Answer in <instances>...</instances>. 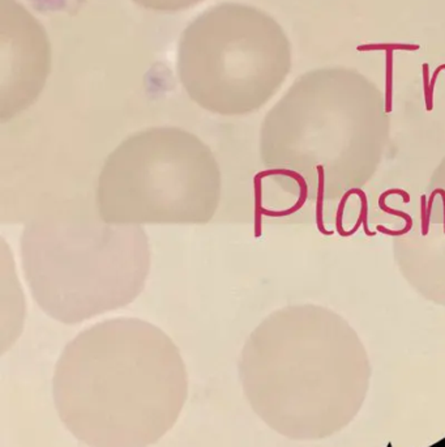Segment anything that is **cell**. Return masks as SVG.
Listing matches in <instances>:
<instances>
[{
	"label": "cell",
	"instance_id": "1",
	"mask_svg": "<svg viewBox=\"0 0 445 447\" xmlns=\"http://www.w3.org/2000/svg\"><path fill=\"white\" fill-rule=\"evenodd\" d=\"M59 417L90 447H148L178 421L186 365L161 328L137 318L99 322L71 340L52 379Z\"/></svg>",
	"mask_w": 445,
	"mask_h": 447
},
{
	"label": "cell",
	"instance_id": "2",
	"mask_svg": "<svg viewBox=\"0 0 445 447\" xmlns=\"http://www.w3.org/2000/svg\"><path fill=\"white\" fill-rule=\"evenodd\" d=\"M20 252L38 308L64 324L130 305L150 270L143 226L106 223L80 207L38 215L25 225Z\"/></svg>",
	"mask_w": 445,
	"mask_h": 447
},
{
	"label": "cell",
	"instance_id": "3",
	"mask_svg": "<svg viewBox=\"0 0 445 447\" xmlns=\"http://www.w3.org/2000/svg\"><path fill=\"white\" fill-rule=\"evenodd\" d=\"M248 403L278 435L319 441L353 421L369 394L370 370L354 353H327L272 318L248 337L239 361Z\"/></svg>",
	"mask_w": 445,
	"mask_h": 447
},
{
	"label": "cell",
	"instance_id": "4",
	"mask_svg": "<svg viewBox=\"0 0 445 447\" xmlns=\"http://www.w3.org/2000/svg\"><path fill=\"white\" fill-rule=\"evenodd\" d=\"M221 169L200 137L178 127L132 134L103 163L96 211L106 223H207L218 210Z\"/></svg>",
	"mask_w": 445,
	"mask_h": 447
},
{
	"label": "cell",
	"instance_id": "5",
	"mask_svg": "<svg viewBox=\"0 0 445 447\" xmlns=\"http://www.w3.org/2000/svg\"><path fill=\"white\" fill-rule=\"evenodd\" d=\"M291 67V46L272 16L225 3L187 26L178 72L187 95L207 112L236 117L256 112Z\"/></svg>",
	"mask_w": 445,
	"mask_h": 447
},
{
	"label": "cell",
	"instance_id": "6",
	"mask_svg": "<svg viewBox=\"0 0 445 447\" xmlns=\"http://www.w3.org/2000/svg\"><path fill=\"white\" fill-rule=\"evenodd\" d=\"M50 72L43 28L14 0H1L0 117L12 119L34 103Z\"/></svg>",
	"mask_w": 445,
	"mask_h": 447
},
{
	"label": "cell",
	"instance_id": "7",
	"mask_svg": "<svg viewBox=\"0 0 445 447\" xmlns=\"http://www.w3.org/2000/svg\"><path fill=\"white\" fill-rule=\"evenodd\" d=\"M389 195H400V197L402 198V200H404L405 204L410 203V195H408V192H406L405 190H402V188H389V190L384 191L383 194L379 197V201H377V203H379V207H380L382 211L388 213V215H392V216L401 217L402 220H405L406 225H405V228L401 229V230H392V229L385 228L383 225H376V232H379V233H382V235H385V236L391 237H398L408 235V232L413 229V217H411L408 213H406V212L400 211V210H395V208L388 207V206L385 204V199L388 198Z\"/></svg>",
	"mask_w": 445,
	"mask_h": 447
},
{
	"label": "cell",
	"instance_id": "8",
	"mask_svg": "<svg viewBox=\"0 0 445 447\" xmlns=\"http://www.w3.org/2000/svg\"><path fill=\"white\" fill-rule=\"evenodd\" d=\"M138 6L158 12H176L198 6L204 0H134Z\"/></svg>",
	"mask_w": 445,
	"mask_h": 447
},
{
	"label": "cell",
	"instance_id": "9",
	"mask_svg": "<svg viewBox=\"0 0 445 447\" xmlns=\"http://www.w3.org/2000/svg\"><path fill=\"white\" fill-rule=\"evenodd\" d=\"M316 172L319 177L318 185V200H316V226L319 233L324 236H333V230H327L324 225V195H325V170L322 165H316Z\"/></svg>",
	"mask_w": 445,
	"mask_h": 447
},
{
	"label": "cell",
	"instance_id": "10",
	"mask_svg": "<svg viewBox=\"0 0 445 447\" xmlns=\"http://www.w3.org/2000/svg\"><path fill=\"white\" fill-rule=\"evenodd\" d=\"M351 192V195H358L359 199H360V213H359V217H362V221H363V229H364V233L367 237H375L376 236V232H371L370 230V226H369V201H367V195L366 192L359 188V187H354V188H350L349 190Z\"/></svg>",
	"mask_w": 445,
	"mask_h": 447
},
{
	"label": "cell",
	"instance_id": "11",
	"mask_svg": "<svg viewBox=\"0 0 445 447\" xmlns=\"http://www.w3.org/2000/svg\"><path fill=\"white\" fill-rule=\"evenodd\" d=\"M350 195H351V192L347 190L346 192L344 194V197L340 200L338 210H337V213H335V230H337L338 236L344 237V238H346V230H344L342 219H344V212H345V208H346L347 200L350 198Z\"/></svg>",
	"mask_w": 445,
	"mask_h": 447
},
{
	"label": "cell",
	"instance_id": "12",
	"mask_svg": "<svg viewBox=\"0 0 445 447\" xmlns=\"http://www.w3.org/2000/svg\"><path fill=\"white\" fill-rule=\"evenodd\" d=\"M426 219H427V197L424 194L421 195V223H422V236H428L430 229L426 225Z\"/></svg>",
	"mask_w": 445,
	"mask_h": 447
}]
</instances>
